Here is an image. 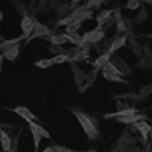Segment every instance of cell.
<instances>
[{
    "instance_id": "obj_1",
    "label": "cell",
    "mask_w": 152,
    "mask_h": 152,
    "mask_svg": "<svg viewBox=\"0 0 152 152\" xmlns=\"http://www.w3.org/2000/svg\"><path fill=\"white\" fill-rule=\"evenodd\" d=\"M72 114L77 117V121L80 122V128L84 129L86 137L89 138V140L100 138V129H98V121H96V117H93V115L82 112V110H79V108H72Z\"/></svg>"
},
{
    "instance_id": "obj_2",
    "label": "cell",
    "mask_w": 152,
    "mask_h": 152,
    "mask_svg": "<svg viewBox=\"0 0 152 152\" xmlns=\"http://www.w3.org/2000/svg\"><path fill=\"white\" fill-rule=\"evenodd\" d=\"M82 37H84V42H86V44L96 46V44H100V42L105 40V31H103V28H98V26H96L94 30L86 31Z\"/></svg>"
},
{
    "instance_id": "obj_3",
    "label": "cell",
    "mask_w": 152,
    "mask_h": 152,
    "mask_svg": "<svg viewBox=\"0 0 152 152\" xmlns=\"http://www.w3.org/2000/svg\"><path fill=\"white\" fill-rule=\"evenodd\" d=\"M96 23H98V28L115 25V19H114V11H100V12L96 14Z\"/></svg>"
},
{
    "instance_id": "obj_4",
    "label": "cell",
    "mask_w": 152,
    "mask_h": 152,
    "mask_svg": "<svg viewBox=\"0 0 152 152\" xmlns=\"http://www.w3.org/2000/svg\"><path fill=\"white\" fill-rule=\"evenodd\" d=\"M12 112H14V114H18L19 117H23V119L28 122V124L37 119V115L31 112L30 108H26V107H21V105H19V107H14V108H12Z\"/></svg>"
},
{
    "instance_id": "obj_5",
    "label": "cell",
    "mask_w": 152,
    "mask_h": 152,
    "mask_svg": "<svg viewBox=\"0 0 152 152\" xmlns=\"http://www.w3.org/2000/svg\"><path fill=\"white\" fill-rule=\"evenodd\" d=\"M128 40H129L128 35H117V37H112V46H110V49H108L107 53H108V54H114L117 49H121L122 46H126Z\"/></svg>"
},
{
    "instance_id": "obj_6",
    "label": "cell",
    "mask_w": 152,
    "mask_h": 152,
    "mask_svg": "<svg viewBox=\"0 0 152 152\" xmlns=\"http://www.w3.org/2000/svg\"><path fill=\"white\" fill-rule=\"evenodd\" d=\"M115 147H124V149H133V147H138V145H137V138L131 137L129 133H124V135L117 140Z\"/></svg>"
},
{
    "instance_id": "obj_7",
    "label": "cell",
    "mask_w": 152,
    "mask_h": 152,
    "mask_svg": "<svg viewBox=\"0 0 152 152\" xmlns=\"http://www.w3.org/2000/svg\"><path fill=\"white\" fill-rule=\"evenodd\" d=\"M51 35H53V31L49 30L46 25L37 23V25H35V30H33V35L30 37V40H31V39H35V37H47V39H49ZM30 40H28V42H30ZM28 42H25V44H28Z\"/></svg>"
},
{
    "instance_id": "obj_8",
    "label": "cell",
    "mask_w": 152,
    "mask_h": 152,
    "mask_svg": "<svg viewBox=\"0 0 152 152\" xmlns=\"http://www.w3.org/2000/svg\"><path fill=\"white\" fill-rule=\"evenodd\" d=\"M89 49L91 46L89 44H86L84 47H79V51H77V54L70 60V63H79V61H88L89 60Z\"/></svg>"
},
{
    "instance_id": "obj_9",
    "label": "cell",
    "mask_w": 152,
    "mask_h": 152,
    "mask_svg": "<svg viewBox=\"0 0 152 152\" xmlns=\"http://www.w3.org/2000/svg\"><path fill=\"white\" fill-rule=\"evenodd\" d=\"M152 66V51L149 49V46H143V56L138 60V68H147Z\"/></svg>"
},
{
    "instance_id": "obj_10",
    "label": "cell",
    "mask_w": 152,
    "mask_h": 152,
    "mask_svg": "<svg viewBox=\"0 0 152 152\" xmlns=\"http://www.w3.org/2000/svg\"><path fill=\"white\" fill-rule=\"evenodd\" d=\"M133 126H135V129L140 131L142 140H143V142H147V138H149V135H151V131H152L151 124H149L147 121H140V122H137V124H133Z\"/></svg>"
},
{
    "instance_id": "obj_11",
    "label": "cell",
    "mask_w": 152,
    "mask_h": 152,
    "mask_svg": "<svg viewBox=\"0 0 152 152\" xmlns=\"http://www.w3.org/2000/svg\"><path fill=\"white\" fill-rule=\"evenodd\" d=\"M30 131H31V138H33V147H35V151L39 152V145H40L42 135L39 131V124L37 122H30Z\"/></svg>"
},
{
    "instance_id": "obj_12",
    "label": "cell",
    "mask_w": 152,
    "mask_h": 152,
    "mask_svg": "<svg viewBox=\"0 0 152 152\" xmlns=\"http://www.w3.org/2000/svg\"><path fill=\"white\" fill-rule=\"evenodd\" d=\"M47 40H49L53 46H61V44H65V42H70V37H68V33H53Z\"/></svg>"
},
{
    "instance_id": "obj_13",
    "label": "cell",
    "mask_w": 152,
    "mask_h": 152,
    "mask_svg": "<svg viewBox=\"0 0 152 152\" xmlns=\"http://www.w3.org/2000/svg\"><path fill=\"white\" fill-rule=\"evenodd\" d=\"M110 60H112V54H108V53H105V54L98 56L96 60L93 61V66H94V68H98V70H100V68L103 70V68H105L107 65L110 63Z\"/></svg>"
},
{
    "instance_id": "obj_14",
    "label": "cell",
    "mask_w": 152,
    "mask_h": 152,
    "mask_svg": "<svg viewBox=\"0 0 152 152\" xmlns=\"http://www.w3.org/2000/svg\"><path fill=\"white\" fill-rule=\"evenodd\" d=\"M102 74L107 80H112V82H122V84H129V80H126L121 74H115V72H108V70H102Z\"/></svg>"
},
{
    "instance_id": "obj_15",
    "label": "cell",
    "mask_w": 152,
    "mask_h": 152,
    "mask_svg": "<svg viewBox=\"0 0 152 152\" xmlns=\"http://www.w3.org/2000/svg\"><path fill=\"white\" fill-rule=\"evenodd\" d=\"M110 61H112V63L117 66V70L121 72V75H122V74H124V75L131 74V68H128V65H126V63H124V61L119 58V56H112V60H110Z\"/></svg>"
},
{
    "instance_id": "obj_16",
    "label": "cell",
    "mask_w": 152,
    "mask_h": 152,
    "mask_svg": "<svg viewBox=\"0 0 152 152\" xmlns=\"http://www.w3.org/2000/svg\"><path fill=\"white\" fill-rule=\"evenodd\" d=\"M0 138H2V151L4 152H12V143H14V142H11V135L2 129Z\"/></svg>"
},
{
    "instance_id": "obj_17",
    "label": "cell",
    "mask_w": 152,
    "mask_h": 152,
    "mask_svg": "<svg viewBox=\"0 0 152 152\" xmlns=\"http://www.w3.org/2000/svg\"><path fill=\"white\" fill-rule=\"evenodd\" d=\"M19 51H21V46L19 44L18 46H12L11 49H7L5 53H2V58H5V60H9V61H14L19 56Z\"/></svg>"
},
{
    "instance_id": "obj_18",
    "label": "cell",
    "mask_w": 152,
    "mask_h": 152,
    "mask_svg": "<svg viewBox=\"0 0 152 152\" xmlns=\"http://www.w3.org/2000/svg\"><path fill=\"white\" fill-rule=\"evenodd\" d=\"M128 46H129V49L137 54L138 58H142L143 56V53H142V47H140V44H138L137 37H133V35H129V40H128Z\"/></svg>"
},
{
    "instance_id": "obj_19",
    "label": "cell",
    "mask_w": 152,
    "mask_h": 152,
    "mask_svg": "<svg viewBox=\"0 0 152 152\" xmlns=\"http://www.w3.org/2000/svg\"><path fill=\"white\" fill-rule=\"evenodd\" d=\"M96 75H98V68H93L91 72L88 74V80H86V86L80 89V91H86L88 88H91L93 86V82H94V79H96Z\"/></svg>"
},
{
    "instance_id": "obj_20",
    "label": "cell",
    "mask_w": 152,
    "mask_h": 152,
    "mask_svg": "<svg viewBox=\"0 0 152 152\" xmlns=\"http://www.w3.org/2000/svg\"><path fill=\"white\" fill-rule=\"evenodd\" d=\"M117 98H122V100H133V102L142 100V98H140V94H137V93H124V94H119Z\"/></svg>"
},
{
    "instance_id": "obj_21",
    "label": "cell",
    "mask_w": 152,
    "mask_h": 152,
    "mask_svg": "<svg viewBox=\"0 0 152 152\" xmlns=\"http://www.w3.org/2000/svg\"><path fill=\"white\" fill-rule=\"evenodd\" d=\"M54 65V61L53 60H39L35 61V66H39V68H49V66H53Z\"/></svg>"
},
{
    "instance_id": "obj_22",
    "label": "cell",
    "mask_w": 152,
    "mask_h": 152,
    "mask_svg": "<svg viewBox=\"0 0 152 152\" xmlns=\"http://www.w3.org/2000/svg\"><path fill=\"white\" fill-rule=\"evenodd\" d=\"M14 7L18 9V12L21 14V18H25V16H28V14H26V5H25L23 2H14Z\"/></svg>"
},
{
    "instance_id": "obj_23",
    "label": "cell",
    "mask_w": 152,
    "mask_h": 152,
    "mask_svg": "<svg viewBox=\"0 0 152 152\" xmlns=\"http://www.w3.org/2000/svg\"><path fill=\"white\" fill-rule=\"evenodd\" d=\"M151 93H152V84H149V86H143V88H142V91H140V98L143 100V98H147Z\"/></svg>"
},
{
    "instance_id": "obj_24",
    "label": "cell",
    "mask_w": 152,
    "mask_h": 152,
    "mask_svg": "<svg viewBox=\"0 0 152 152\" xmlns=\"http://www.w3.org/2000/svg\"><path fill=\"white\" fill-rule=\"evenodd\" d=\"M53 61H54V65H60V63H65V61H70V60H68V56L63 53V54H58V56H54V58H53Z\"/></svg>"
},
{
    "instance_id": "obj_25",
    "label": "cell",
    "mask_w": 152,
    "mask_h": 152,
    "mask_svg": "<svg viewBox=\"0 0 152 152\" xmlns=\"http://www.w3.org/2000/svg\"><path fill=\"white\" fill-rule=\"evenodd\" d=\"M145 19H147V11H145V9H140V14L137 16L135 23H137V25H140V23H142V21H145Z\"/></svg>"
},
{
    "instance_id": "obj_26",
    "label": "cell",
    "mask_w": 152,
    "mask_h": 152,
    "mask_svg": "<svg viewBox=\"0 0 152 152\" xmlns=\"http://www.w3.org/2000/svg\"><path fill=\"white\" fill-rule=\"evenodd\" d=\"M84 5H86L88 9H98V7L102 5V2H100V0H89V2H86Z\"/></svg>"
},
{
    "instance_id": "obj_27",
    "label": "cell",
    "mask_w": 152,
    "mask_h": 152,
    "mask_svg": "<svg viewBox=\"0 0 152 152\" xmlns=\"http://www.w3.org/2000/svg\"><path fill=\"white\" fill-rule=\"evenodd\" d=\"M140 5H142V4H140L138 0H131V2H128V4H126V7H128V9H140Z\"/></svg>"
},
{
    "instance_id": "obj_28",
    "label": "cell",
    "mask_w": 152,
    "mask_h": 152,
    "mask_svg": "<svg viewBox=\"0 0 152 152\" xmlns=\"http://www.w3.org/2000/svg\"><path fill=\"white\" fill-rule=\"evenodd\" d=\"M53 147H54L56 152H75V151H72V149H68V147H63V145H53Z\"/></svg>"
},
{
    "instance_id": "obj_29",
    "label": "cell",
    "mask_w": 152,
    "mask_h": 152,
    "mask_svg": "<svg viewBox=\"0 0 152 152\" xmlns=\"http://www.w3.org/2000/svg\"><path fill=\"white\" fill-rule=\"evenodd\" d=\"M51 53H56V56H58V54H63L65 51L61 49V46H51Z\"/></svg>"
},
{
    "instance_id": "obj_30",
    "label": "cell",
    "mask_w": 152,
    "mask_h": 152,
    "mask_svg": "<svg viewBox=\"0 0 152 152\" xmlns=\"http://www.w3.org/2000/svg\"><path fill=\"white\" fill-rule=\"evenodd\" d=\"M39 131H40L42 138H51V137H49V133H47V131L44 129V128H42V126H40V124H39Z\"/></svg>"
},
{
    "instance_id": "obj_31",
    "label": "cell",
    "mask_w": 152,
    "mask_h": 152,
    "mask_svg": "<svg viewBox=\"0 0 152 152\" xmlns=\"http://www.w3.org/2000/svg\"><path fill=\"white\" fill-rule=\"evenodd\" d=\"M117 108H119V110H126V108H129V107L126 105L124 102H121V100H119V102H117Z\"/></svg>"
},
{
    "instance_id": "obj_32",
    "label": "cell",
    "mask_w": 152,
    "mask_h": 152,
    "mask_svg": "<svg viewBox=\"0 0 152 152\" xmlns=\"http://www.w3.org/2000/svg\"><path fill=\"white\" fill-rule=\"evenodd\" d=\"M46 7H47V2H40V4H39V9H40V12H46Z\"/></svg>"
},
{
    "instance_id": "obj_33",
    "label": "cell",
    "mask_w": 152,
    "mask_h": 152,
    "mask_svg": "<svg viewBox=\"0 0 152 152\" xmlns=\"http://www.w3.org/2000/svg\"><path fill=\"white\" fill-rule=\"evenodd\" d=\"M42 152H56V151H54V147H47V149H44Z\"/></svg>"
},
{
    "instance_id": "obj_34",
    "label": "cell",
    "mask_w": 152,
    "mask_h": 152,
    "mask_svg": "<svg viewBox=\"0 0 152 152\" xmlns=\"http://www.w3.org/2000/svg\"><path fill=\"white\" fill-rule=\"evenodd\" d=\"M84 152H96V151H84Z\"/></svg>"
},
{
    "instance_id": "obj_35",
    "label": "cell",
    "mask_w": 152,
    "mask_h": 152,
    "mask_svg": "<svg viewBox=\"0 0 152 152\" xmlns=\"http://www.w3.org/2000/svg\"><path fill=\"white\" fill-rule=\"evenodd\" d=\"M147 39H152V35H147Z\"/></svg>"
},
{
    "instance_id": "obj_36",
    "label": "cell",
    "mask_w": 152,
    "mask_h": 152,
    "mask_svg": "<svg viewBox=\"0 0 152 152\" xmlns=\"http://www.w3.org/2000/svg\"><path fill=\"white\" fill-rule=\"evenodd\" d=\"M147 151H151V152H152V149H151V147H149V149H147Z\"/></svg>"
},
{
    "instance_id": "obj_37",
    "label": "cell",
    "mask_w": 152,
    "mask_h": 152,
    "mask_svg": "<svg viewBox=\"0 0 152 152\" xmlns=\"http://www.w3.org/2000/svg\"><path fill=\"white\" fill-rule=\"evenodd\" d=\"M151 140H152V131H151Z\"/></svg>"
}]
</instances>
